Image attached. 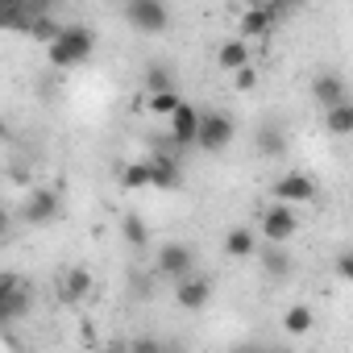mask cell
Segmentation results:
<instances>
[{"mask_svg":"<svg viewBox=\"0 0 353 353\" xmlns=\"http://www.w3.org/2000/svg\"><path fill=\"white\" fill-rule=\"evenodd\" d=\"M92 54H96V34H92L88 26H63V34L46 46V63H50L54 71L83 67Z\"/></svg>","mask_w":353,"mask_h":353,"instance_id":"6da1fadb","label":"cell"},{"mask_svg":"<svg viewBox=\"0 0 353 353\" xmlns=\"http://www.w3.org/2000/svg\"><path fill=\"white\" fill-rule=\"evenodd\" d=\"M125 21L137 34L158 38L170 30V9H166V0H125Z\"/></svg>","mask_w":353,"mask_h":353,"instance_id":"7a4b0ae2","label":"cell"},{"mask_svg":"<svg viewBox=\"0 0 353 353\" xmlns=\"http://www.w3.org/2000/svg\"><path fill=\"white\" fill-rule=\"evenodd\" d=\"M233 137H237V121H233L229 112L212 108V112L200 117V137H196V145H200L204 154H221V150H229Z\"/></svg>","mask_w":353,"mask_h":353,"instance_id":"3957f363","label":"cell"},{"mask_svg":"<svg viewBox=\"0 0 353 353\" xmlns=\"http://www.w3.org/2000/svg\"><path fill=\"white\" fill-rule=\"evenodd\" d=\"M192 266H196V250H192L188 241H166V245L158 250V258H154V274L166 279V283L188 279Z\"/></svg>","mask_w":353,"mask_h":353,"instance_id":"277c9868","label":"cell"},{"mask_svg":"<svg viewBox=\"0 0 353 353\" xmlns=\"http://www.w3.org/2000/svg\"><path fill=\"white\" fill-rule=\"evenodd\" d=\"M262 237L266 241H291L295 233H299V212H295V204H287V200H274L270 208H262Z\"/></svg>","mask_w":353,"mask_h":353,"instance_id":"5b68a950","label":"cell"},{"mask_svg":"<svg viewBox=\"0 0 353 353\" xmlns=\"http://www.w3.org/2000/svg\"><path fill=\"white\" fill-rule=\"evenodd\" d=\"M316 179L307 170H287V174H279V179L270 183V196L274 200H287V204H312L316 200Z\"/></svg>","mask_w":353,"mask_h":353,"instance_id":"8992f818","label":"cell"},{"mask_svg":"<svg viewBox=\"0 0 353 353\" xmlns=\"http://www.w3.org/2000/svg\"><path fill=\"white\" fill-rule=\"evenodd\" d=\"M59 208H63V200H59L54 188H34V192L26 196V204H21V221L42 229V225H54Z\"/></svg>","mask_w":353,"mask_h":353,"instance_id":"52a82bcc","label":"cell"},{"mask_svg":"<svg viewBox=\"0 0 353 353\" xmlns=\"http://www.w3.org/2000/svg\"><path fill=\"white\" fill-rule=\"evenodd\" d=\"M34 307V295H30V287H21L13 274H5L0 279V320H21L26 312Z\"/></svg>","mask_w":353,"mask_h":353,"instance_id":"ba28073f","label":"cell"},{"mask_svg":"<svg viewBox=\"0 0 353 353\" xmlns=\"http://www.w3.org/2000/svg\"><path fill=\"white\" fill-rule=\"evenodd\" d=\"M200 108H192L188 100L174 108L170 117H166V129H170V141L174 145H196V137H200Z\"/></svg>","mask_w":353,"mask_h":353,"instance_id":"9c48e42d","label":"cell"},{"mask_svg":"<svg viewBox=\"0 0 353 353\" xmlns=\"http://www.w3.org/2000/svg\"><path fill=\"white\" fill-rule=\"evenodd\" d=\"M208 299H212V279H204V274H200V279L188 274V279L174 283V303H179L183 312H204Z\"/></svg>","mask_w":353,"mask_h":353,"instance_id":"30bf717a","label":"cell"},{"mask_svg":"<svg viewBox=\"0 0 353 353\" xmlns=\"http://www.w3.org/2000/svg\"><path fill=\"white\" fill-rule=\"evenodd\" d=\"M283 17L274 13V5L266 0V5H254V9H245L241 13V38H258V42H270V34H274V26H279Z\"/></svg>","mask_w":353,"mask_h":353,"instance_id":"8fae6325","label":"cell"},{"mask_svg":"<svg viewBox=\"0 0 353 353\" xmlns=\"http://www.w3.org/2000/svg\"><path fill=\"white\" fill-rule=\"evenodd\" d=\"M258 262H262L266 279H291V270H295V258H291V250L283 241H266L258 250Z\"/></svg>","mask_w":353,"mask_h":353,"instance_id":"7c38bea8","label":"cell"},{"mask_svg":"<svg viewBox=\"0 0 353 353\" xmlns=\"http://www.w3.org/2000/svg\"><path fill=\"white\" fill-rule=\"evenodd\" d=\"M183 183V170L174 162V154H150V188L158 192H174Z\"/></svg>","mask_w":353,"mask_h":353,"instance_id":"4fadbf2b","label":"cell"},{"mask_svg":"<svg viewBox=\"0 0 353 353\" xmlns=\"http://www.w3.org/2000/svg\"><path fill=\"white\" fill-rule=\"evenodd\" d=\"M92 287H96V279H92L88 266H71V270L59 279V295H63V303H83V299L92 295Z\"/></svg>","mask_w":353,"mask_h":353,"instance_id":"5bb4252c","label":"cell"},{"mask_svg":"<svg viewBox=\"0 0 353 353\" xmlns=\"http://www.w3.org/2000/svg\"><path fill=\"white\" fill-rule=\"evenodd\" d=\"M312 100H316L320 108L341 104V100H345V79H341V75H332V71H320V75L312 79Z\"/></svg>","mask_w":353,"mask_h":353,"instance_id":"9a60e30c","label":"cell"},{"mask_svg":"<svg viewBox=\"0 0 353 353\" xmlns=\"http://www.w3.org/2000/svg\"><path fill=\"white\" fill-rule=\"evenodd\" d=\"M250 63H254V50L245 46V38L225 42V46L216 50V67H221V71H229V75H233V71H241V67H250Z\"/></svg>","mask_w":353,"mask_h":353,"instance_id":"2e32d148","label":"cell"},{"mask_svg":"<svg viewBox=\"0 0 353 353\" xmlns=\"http://www.w3.org/2000/svg\"><path fill=\"white\" fill-rule=\"evenodd\" d=\"M324 129H328L332 137H353V100H349V96H345L341 104L324 108Z\"/></svg>","mask_w":353,"mask_h":353,"instance_id":"e0dca14e","label":"cell"},{"mask_svg":"<svg viewBox=\"0 0 353 353\" xmlns=\"http://www.w3.org/2000/svg\"><path fill=\"white\" fill-rule=\"evenodd\" d=\"M316 328V312L307 307V303H291L287 312H283V332L287 336H307Z\"/></svg>","mask_w":353,"mask_h":353,"instance_id":"ac0fdd59","label":"cell"},{"mask_svg":"<svg viewBox=\"0 0 353 353\" xmlns=\"http://www.w3.org/2000/svg\"><path fill=\"white\" fill-rule=\"evenodd\" d=\"M141 96H145V100H141V104H145V112H150V117H162V121L183 104L179 88H166V92H141Z\"/></svg>","mask_w":353,"mask_h":353,"instance_id":"d6986e66","label":"cell"},{"mask_svg":"<svg viewBox=\"0 0 353 353\" xmlns=\"http://www.w3.org/2000/svg\"><path fill=\"white\" fill-rule=\"evenodd\" d=\"M254 141H258V154H266V158H283V154H287V133H283L274 121H266Z\"/></svg>","mask_w":353,"mask_h":353,"instance_id":"ffe728a7","label":"cell"},{"mask_svg":"<svg viewBox=\"0 0 353 353\" xmlns=\"http://www.w3.org/2000/svg\"><path fill=\"white\" fill-rule=\"evenodd\" d=\"M225 254H229V258H254V254H258V233H254V229H229Z\"/></svg>","mask_w":353,"mask_h":353,"instance_id":"44dd1931","label":"cell"},{"mask_svg":"<svg viewBox=\"0 0 353 353\" xmlns=\"http://www.w3.org/2000/svg\"><path fill=\"white\" fill-rule=\"evenodd\" d=\"M26 34H30V38H34L38 46H50V42H54V38L63 34V21H54L50 13H38V17L30 21V30H26Z\"/></svg>","mask_w":353,"mask_h":353,"instance_id":"7402d4cb","label":"cell"},{"mask_svg":"<svg viewBox=\"0 0 353 353\" xmlns=\"http://www.w3.org/2000/svg\"><path fill=\"white\" fill-rule=\"evenodd\" d=\"M166 88H174V71L158 59V63L145 67V75H141V92H166Z\"/></svg>","mask_w":353,"mask_h":353,"instance_id":"603a6c76","label":"cell"},{"mask_svg":"<svg viewBox=\"0 0 353 353\" xmlns=\"http://www.w3.org/2000/svg\"><path fill=\"white\" fill-rule=\"evenodd\" d=\"M121 188H129V192L150 188V158H145V162H129V166L121 170Z\"/></svg>","mask_w":353,"mask_h":353,"instance_id":"cb8c5ba5","label":"cell"},{"mask_svg":"<svg viewBox=\"0 0 353 353\" xmlns=\"http://www.w3.org/2000/svg\"><path fill=\"white\" fill-rule=\"evenodd\" d=\"M121 237H125L133 250H145V245H150V229H145L141 216H125V221H121Z\"/></svg>","mask_w":353,"mask_h":353,"instance_id":"d4e9b609","label":"cell"},{"mask_svg":"<svg viewBox=\"0 0 353 353\" xmlns=\"http://www.w3.org/2000/svg\"><path fill=\"white\" fill-rule=\"evenodd\" d=\"M233 88H237V92H254V88H258V67L250 63V67L233 71Z\"/></svg>","mask_w":353,"mask_h":353,"instance_id":"484cf974","label":"cell"},{"mask_svg":"<svg viewBox=\"0 0 353 353\" xmlns=\"http://www.w3.org/2000/svg\"><path fill=\"white\" fill-rule=\"evenodd\" d=\"M332 270H336V279H341V283H353V250H345V254H336V262H332Z\"/></svg>","mask_w":353,"mask_h":353,"instance_id":"4316f807","label":"cell"},{"mask_svg":"<svg viewBox=\"0 0 353 353\" xmlns=\"http://www.w3.org/2000/svg\"><path fill=\"white\" fill-rule=\"evenodd\" d=\"M270 5H274V13H279V17H291V13L303 5V0H270Z\"/></svg>","mask_w":353,"mask_h":353,"instance_id":"83f0119b","label":"cell"},{"mask_svg":"<svg viewBox=\"0 0 353 353\" xmlns=\"http://www.w3.org/2000/svg\"><path fill=\"white\" fill-rule=\"evenodd\" d=\"M133 349H137V353H154V349H158V341H150V336H141V341H133Z\"/></svg>","mask_w":353,"mask_h":353,"instance_id":"f1b7e54d","label":"cell"},{"mask_svg":"<svg viewBox=\"0 0 353 353\" xmlns=\"http://www.w3.org/2000/svg\"><path fill=\"white\" fill-rule=\"evenodd\" d=\"M30 5H34V13H50V9L59 5V0H30Z\"/></svg>","mask_w":353,"mask_h":353,"instance_id":"f546056e","label":"cell"}]
</instances>
